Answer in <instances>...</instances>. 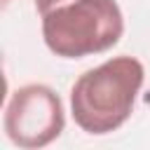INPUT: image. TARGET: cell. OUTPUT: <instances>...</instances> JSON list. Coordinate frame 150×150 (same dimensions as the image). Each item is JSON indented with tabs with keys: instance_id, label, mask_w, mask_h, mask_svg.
<instances>
[{
	"instance_id": "obj_1",
	"label": "cell",
	"mask_w": 150,
	"mask_h": 150,
	"mask_svg": "<svg viewBox=\"0 0 150 150\" xmlns=\"http://www.w3.org/2000/svg\"><path fill=\"white\" fill-rule=\"evenodd\" d=\"M47 49L61 59L108 52L124 33L115 0H35Z\"/></svg>"
},
{
	"instance_id": "obj_2",
	"label": "cell",
	"mask_w": 150,
	"mask_h": 150,
	"mask_svg": "<svg viewBox=\"0 0 150 150\" xmlns=\"http://www.w3.org/2000/svg\"><path fill=\"white\" fill-rule=\"evenodd\" d=\"M143 77V63L134 56H112L82 73L70 89L75 124L94 136L117 131L134 110Z\"/></svg>"
},
{
	"instance_id": "obj_3",
	"label": "cell",
	"mask_w": 150,
	"mask_h": 150,
	"mask_svg": "<svg viewBox=\"0 0 150 150\" xmlns=\"http://www.w3.org/2000/svg\"><path fill=\"white\" fill-rule=\"evenodd\" d=\"M2 124L14 145L23 150L45 148L56 141L66 127L63 103L47 84H23L9 96Z\"/></svg>"
},
{
	"instance_id": "obj_4",
	"label": "cell",
	"mask_w": 150,
	"mask_h": 150,
	"mask_svg": "<svg viewBox=\"0 0 150 150\" xmlns=\"http://www.w3.org/2000/svg\"><path fill=\"white\" fill-rule=\"evenodd\" d=\"M2 2H5V5H7V2H9V0H2Z\"/></svg>"
}]
</instances>
